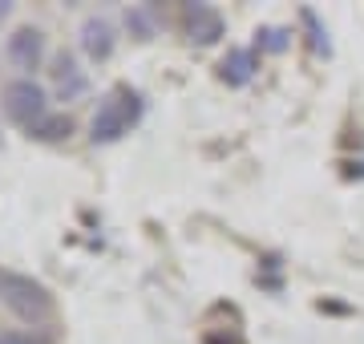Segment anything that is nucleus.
Wrapping results in <instances>:
<instances>
[{"instance_id": "nucleus-4", "label": "nucleus", "mask_w": 364, "mask_h": 344, "mask_svg": "<svg viewBox=\"0 0 364 344\" xmlns=\"http://www.w3.org/2000/svg\"><path fill=\"white\" fill-rule=\"evenodd\" d=\"M182 25H186V37L195 41V45H215L223 37V13L219 9H210V4H186L182 9Z\"/></svg>"}, {"instance_id": "nucleus-5", "label": "nucleus", "mask_w": 364, "mask_h": 344, "mask_svg": "<svg viewBox=\"0 0 364 344\" xmlns=\"http://www.w3.org/2000/svg\"><path fill=\"white\" fill-rule=\"evenodd\" d=\"M41 57H45V37H41V28H16L13 37H9V61L16 69H37Z\"/></svg>"}, {"instance_id": "nucleus-1", "label": "nucleus", "mask_w": 364, "mask_h": 344, "mask_svg": "<svg viewBox=\"0 0 364 344\" xmlns=\"http://www.w3.org/2000/svg\"><path fill=\"white\" fill-rule=\"evenodd\" d=\"M0 300H4V308L16 320H25V324H49L53 312H57L45 284H37L33 276H13V272L0 276Z\"/></svg>"}, {"instance_id": "nucleus-11", "label": "nucleus", "mask_w": 364, "mask_h": 344, "mask_svg": "<svg viewBox=\"0 0 364 344\" xmlns=\"http://www.w3.org/2000/svg\"><path fill=\"white\" fill-rule=\"evenodd\" d=\"M299 21H304V25H308V33H312V49H316V53H328V33L320 28V21H316L312 9H304V13H299Z\"/></svg>"}, {"instance_id": "nucleus-12", "label": "nucleus", "mask_w": 364, "mask_h": 344, "mask_svg": "<svg viewBox=\"0 0 364 344\" xmlns=\"http://www.w3.org/2000/svg\"><path fill=\"white\" fill-rule=\"evenodd\" d=\"M0 344H49V340H45V336H37V332L9 328V332H0Z\"/></svg>"}, {"instance_id": "nucleus-6", "label": "nucleus", "mask_w": 364, "mask_h": 344, "mask_svg": "<svg viewBox=\"0 0 364 344\" xmlns=\"http://www.w3.org/2000/svg\"><path fill=\"white\" fill-rule=\"evenodd\" d=\"M255 69H259L255 49H227V57L219 61V77L227 81L231 90H239V85H247V81L255 77Z\"/></svg>"}, {"instance_id": "nucleus-7", "label": "nucleus", "mask_w": 364, "mask_h": 344, "mask_svg": "<svg viewBox=\"0 0 364 344\" xmlns=\"http://www.w3.org/2000/svg\"><path fill=\"white\" fill-rule=\"evenodd\" d=\"M81 49L93 57V61H105V57L114 53V28L105 25V21H85L81 25Z\"/></svg>"}, {"instance_id": "nucleus-8", "label": "nucleus", "mask_w": 364, "mask_h": 344, "mask_svg": "<svg viewBox=\"0 0 364 344\" xmlns=\"http://www.w3.org/2000/svg\"><path fill=\"white\" fill-rule=\"evenodd\" d=\"M53 77H57V93H61V102H73L81 90H85V77H81L77 61L69 53H57V61H53Z\"/></svg>"}, {"instance_id": "nucleus-13", "label": "nucleus", "mask_w": 364, "mask_h": 344, "mask_svg": "<svg viewBox=\"0 0 364 344\" xmlns=\"http://www.w3.org/2000/svg\"><path fill=\"white\" fill-rule=\"evenodd\" d=\"M126 25H130L142 41H150V25H146V16H142V13H126Z\"/></svg>"}, {"instance_id": "nucleus-3", "label": "nucleus", "mask_w": 364, "mask_h": 344, "mask_svg": "<svg viewBox=\"0 0 364 344\" xmlns=\"http://www.w3.org/2000/svg\"><path fill=\"white\" fill-rule=\"evenodd\" d=\"M45 90H41L33 77H16V81H9L4 90H0V106H4V114L16 122V126H25V130H33L49 109H45Z\"/></svg>"}, {"instance_id": "nucleus-10", "label": "nucleus", "mask_w": 364, "mask_h": 344, "mask_svg": "<svg viewBox=\"0 0 364 344\" xmlns=\"http://www.w3.org/2000/svg\"><path fill=\"white\" fill-rule=\"evenodd\" d=\"M255 45L267 49V53H284L287 49V28H259V33H255Z\"/></svg>"}, {"instance_id": "nucleus-9", "label": "nucleus", "mask_w": 364, "mask_h": 344, "mask_svg": "<svg viewBox=\"0 0 364 344\" xmlns=\"http://www.w3.org/2000/svg\"><path fill=\"white\" fill-rule=\"evenodd\" d=\"M73 134V118L69 114H45V118L28 130V138H37V142H61Z\"/></svg>"}, {"instance_id": "nucleus-2", "label": "nucleus", "mask_w": 364, "mask_h": 344, "mask_svg": "<svg viewBox=\"0 0 364 344\" xmlns=\"http://www.w3.org/2000/svg\"><path fill=\"white\" fill-rule=\"evenodd\" d=\"M138 118H142V93L130 85H114L93 114V142H117Z\"/></svg>"}]
</instances>
